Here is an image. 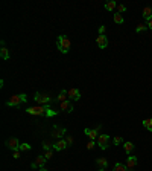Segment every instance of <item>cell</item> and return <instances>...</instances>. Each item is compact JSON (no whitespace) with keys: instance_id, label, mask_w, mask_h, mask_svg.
Returning <instances> with one entry per match:
<instances>
[{"instance_id":"obj_1","label":"cell","mask_w":152,"mask_h":171,"mask_svg":"<svg viewBox=\"0 0 152 171\" xmlns=\"http://www.w3.org/2000/svg\"><path fill=\"white\" fill-rule=\"evenodd\" d=\"M26 113L29 115H34V116H40V118H50V116H55L59 113V110H52L50 106H37V107H28L26 109Z\"/></svg>"},{"instance_id":"obj_2","label":"cell","mask_w":152,"mask_h":171,"mask_svg":"<svg viewBox=\"0 0 152 171\" xmlns=\"http://www.w3.org/2000/svg\"><path fill=\"white\" fill-rule=\"evenodd\" d=\"M56 46H58V49H59L61 54H67V52L70 51V46H71L70 38H68L67 35H59L58 40H56Z\"/></svg>"},{"instance_id":"obj_3","label":"cell","mask_w":152,"mask_h":171,"mask_svg":"<svg viewBox=\"0 0 152 171\" xmlns=\"http://www.w3.org/2000/svg\"><path fill=\"white\" fill-rule=\"evenodd\" d=\"M26 101H28L26 93H20V95H14V96H11L5 104L9 106V107H20L21 103H26Z\"/></svg>"},{"instance_id":"obj_4","label":"cell","mask_w":152,"mask_h":171,"mask_svg":"<svg viewBox=\"0 0 152 171\" xmlns=\"http://www.w3.org/2000/svg\"><path fill=\"white\" fill-rule=\"evenodd\" d=\"M34 101H35L37 104H40V106H47V104L50 103V96L46 95V93H40V92H37L35 96H34Z\"/></svg>"},{"instance_id":"obj_5","label":"cell","mask_w":152,"mask_h":171,"mask_svg":"<svg viewBox=\"0 0 152 171\" xmlns=\"http://www.w3.org/2000/svg\"><path fill=\"white\" fill-rule=\"evenodd\" d=\"M97 145L100 147V150H107L110 147V135L104 133V135H99L97 138Z\"/></svg>"},{"instance_id":"obj_6","label":"cell","mask_w":152,"mask_h":171,"mask_svg":"<svg viewBox=\"0 0 152 171\" xmlns=\"http://www.w3.org/2000/svg\"><path fill=\"white\" fill-rule=\"evenodd\" d=\"M6 147L11 150V151H20V141H18V138H9V139H6Z\"/></svg>"},{"instance_id":"obj_7","label":"cell","mask_w":152,"mask_h":171,"mask_svg":"<svg viewBox=\"0 0 152 171\" xmlns=\"http://www.w3.org/2000/svg\"><path fill=\"white\" fill-rule=\"evenodd\" d=\"M65 133H67V128H65V127H58V125H53L52 131H50V136L55 138V139H62Z\"/></svg>"},{"instance_id":"obj_8","label":"cell","mask_w":152,"mask_h":171,"mask_svg":"<svg viewBox=\"0 0 152 171\" xmlns=\"http://www.w3.org/2000/svg\"><path fill=\"white\" fill-rule=\"evenodd\" d=\"M100 128H102V125H97L96 128H85V130H84V133L90 138V141H94V139H97V138H99L97 131H99Z\"/></svg>"},{"instance_id":"obj_9","label":"cell","mask_w":152,"mask_h":171,"mask_svg":"<svg viewBox=\"0 0 152 171\" xmlns=\"http://www.w3.org/2000/svg\"><path fill=\"white\" fill-rule=\"evenodd\" d=\"M46 162H47V159L44 157V154H43V156H38V157H37V159H35V160H34V162L31 163V168H32V169H37V168H43Z\"/></svg>"},{"instance_id":"obj_10","label":"cell","mask_w":152,"mask_h":171,"mask_svg":"<svg viewBox=\"0 0 152 171\" xmlns=\"http://www.w3.org/2000/svg\"><path fill=\"white\" fill-rule=\"evenodd\" d=\"M68 92V98L71 101H79L81 100V90L79 89H76V87H71L70 90H67Z\"/></svg>"},{"instance_id":"obj_11","label":"cell","mask_w":152,"mask_h":171,"mask_svg":"<svg viewBox=\"0 0 152 171\" xmlns=\"http://www.w3.org/2000/svg\"><path fill=\"white\" fill-rule=\"evenodd\" d=\"M58 110H59V112H67V113H71V112H73V104L67 100V101H64V103H59Z\"/></svg>"},{"instance_id":"obj_12","label":"cell","mask_w":152,"mask_h":171,"mask_svg":"<svg viewBox=\"0 0 152 171\" xmlns=\"http://www.w3.org/2000/svg\"><path fill=\"white\" fill-rule=\"evenodd\" d=\"M96 44L99 46V49H107V46H108V38H107V35H99V37L96 38Z\"/></svg>"},{"instance_id":"obj_13","label":"cell","mask_w":152,"mask_h":171,"mask_svg":"<svg viewBox=\"0 0 152 171\" xmlns=\"http://www.w3.org/2000/svg\"><path fill=\"white\" fill-rule=\"evenodd\" d=\"M67 142H65V139H58L55 144H53V150H56V151H62V150H65L67 148Z\"/></svg>"},{"instance_id":"obj_14","label":"cell","mask_w":152,"mask_h":171,"mask_svg":"<svg viewBox=\"0 0 152 171\" xmlns=\"http://www.w3.org/2000/svg\"><path fill=\"white\" fill-rule=\"evenodd\" d=\"M137 162H138V159H137L135 156L131 154V156H128V159H126V163H125V165L128 166V169H132V168L137 165Z\"/></svg>"},{"instance_id":"obj_15","label":"cell","mask_w":152,"mask_h":171,"mask_svg":"<svg viewBox=\"0 0 152 171\" xmlns=\"http://www.w3.org/2000/svg\"><path fill=\"white\" fill-rule=\"evenodd\" d=\"M143 18L146 20V21H149V20H152V8L150 6H146V8H143Z\"/></svg>"},{"instance_id":"obj_16","label":"cell","mask_w":152,"mask_h":171,"mask_svg":"<svg viewBox=\"0 0 152 171\" xmlns=\"http://www.w3.org/2000/svg\"><path fill=\"white\" fill-rule=\"evenodd\" d=\"M94 162H96V165H97L99 168H105V169H107V166H108V160H107V157H97Z\"/></svg>"},{"instance_id":"obj_17","label":"cell","mask_w":152,"mask_h":171,"mask_svg":"<svg viewBox=\"0 0 152 171\" xmlns=\"http://www.w3.org/2000/svg\"><path fill=\"white\" fill-rule=\"evenodd\" d=\"M123 148H125V153H126V154L131 156V153L134 151L135 147H134V144H132V142H125V144H123Z\"/></svg>"},{"instance_id":"obj_18","label":"cell","mask_w":152,"mask_h":171,"mask_svg":"<svg viewBox=\"0 0 152 171\" xmlns=\"http://www.w3.org/2000/svg\"><path fill=\"white\" fill-rule=\"evenodd\" d=\"M113 171H128V166L125 163H120V162H116L114 166H113Z\"/></svg>"},{"instance_id":"obj_19","label":"cell","mask_w":152,"mask_h":171,"mask_svg":"<svg viewBox=\"0 0 152 171\" xmlns=\"http://www.w3.org/2000/svg\"><path fill=\"white\" fill-rule=\"evenodd\" d=\"M0 57L3 60H9V49L6 46H2V49H0Z\"/></svg>"},{"instance_id":"obj_20","label":"cell","mask_w":152,"mask_h":171,"mask_svg":"<svg viewBox=\"0 0 152 171\" xmlns=\"http://www.w3.org/2000/svg\"><path fill=\"white\" fill-rule=\"evenodd\" d=\"M67 98H68V92L67 90H61L59 95H58V101L59 103H64V101H67Z\"/></svg>"},{"instance_id":"obj_21","label":"cell","mask_w":152,"mask_h":171,"mask_svg":"<svg viewBox=\"0 0 152 171\" xmlns=\"http://www.w3.org/2000/svg\"><path fill=\"white\" fill-rule=\"evenodd\" d=\"M116 8H117V3L114 2V0H110V2L105 3V9H107V11H113V9H116Z\"/></svg>"},{"instance_id":"obj_22","label":"cell","mask_w":152,"mask_h":171,"mask_svg":"<svg viewBox=\"0 0 152 171\" xmlns=\"http://www.w3.org/2000/svg\"><path fill=\"white\" fill-rule=\"evenodd\" d=\"M143 127H144L147 131H152V119H150V118H147V119L143 121Z\"/></svg>"},{"instance_id":"obj_23","label":"cell","mask_w":152,"mask_h":171,"mask_svg":"<svg viewBox=\"0 0 152 171\" xmlns=\"http://www.w3.org/2000/svg\"><path fill=\"white\" fill-rule=\"evenodd\" d=\"M113 20H114L117 24H122V23H123V17H122V14H119V12H114Z\"/></svg>"},{"instance_id":"obj_24","label":"cell","mask_w":152,"mask_h":171,"mask_svg":"<svg viewBox=\"0 0 152 171\" xmlns=\"http://www.w3.org/2000/svg\"><path fill=\"white\" fill-rule=\"evenodd\" d=\"M43 148H44V151L52 150V148H53V144H50L49 141H43Z\"/></svg>"},{"instance_id":"obj_25","label":"cell","mask_w":152,"mask_h":171,"mask_svg":"<svg viewBox=\"0 0 152 171\" xmlns=\"http://www.w3.org/2000/svg\"><path fill=\"white\" fill-rule=\"evenodd\" d=\"M147 29V26L146 24H143V23H138L137 26H135V32H144Z\"/></svg>"},{"instance_id":"obj_26","label":"cell","mask_w":152,"mask_h":171,"mask_svg":"<svg viewBox=\"0 0 152 171\" xmlns=\"http://www.w3.org/2000/svg\"><path fill=\"white\" fill-rule=\"evenodd\" d=\"M113 144H114V145L123 144V138H122V136H114V138H113Z\"/></svg>"},{"instance_id":"obj_27","label":"cell","mask_w":152,"mask_h":171,"mask_svg":"<svg viewBox=\"0 0 152 171\" xmlns=\"http://www.w3.org/2000/svg\"><path fill=\"white\" fill-rule=\"evenodd\" d=\"M29 150H31V145H29V144L24 142V144L20 145V151H29Z\"/></svg>"},{"instance_id":"obj_28","label":"cell","mask_w":152,"mask_h":171,"mask_svg":"<svg viewBox=\"0 0 152 171\" xmlns=\"http://www.w3.org/2000/svg\"><path fill=\"white\" fill-rule=\"evenodd\" d=\"M52 156H53V150H47L46 153H44V157L49 160V159H52Z\"/></svg>"},{"instance_id":"obj_29","label":"cell","mask_w":152,"mask_h":171,"mask_svg":"<svg viewBox=\"0 0 152 171\" xmlns=\"http://www.w3.org/2000/svg\"><path fill=\"white\" fill-rule=\"evenodd\" d=\"M99 35H105V31H107V26L105 24H102V26H99Z\"/></svg>"},{"instance_id":"obj_30","label":"cell","mask_w":152,"mask_h":171,"mask_svg":"<svg viewBox=\"0 0 152 171\" xmlns=\"http://www.w3.org/2000/svg\"><path fill=\"white\" fill-rule=\"evenodd\" d=\"M126 11V6L125 5H117V12L120 14V12H125Z\"/></svg>"},{"instance_id":"obj_31","label":"cell","mask_w":152,"mask_h":171,"mask_svg":"<svg viewBox=\"0 0 152 171\" xmlns=\"http://www.w3.org/2000/svg\"><path fill=\"white\" fill-rule=\"evenodd\" d=\"M64 139H65V142H67V145H68V147H70V145L73 144V141H74V139H73L71 136H65Z\"/></svg>"},{"instance_id":"obj_32","label":"cell","mask_w":152,"mask_h":171,"mask_svg":"<svg viewBox=\"0 0 152 171\" xmlns=\"http://www.w3.org/2000/svg\"><path fill=\"white\" fill-rule=\"evenodd\" d=\"M94 145H96L94 141H90V142L87 144V150H93V148H94Z\"/></svg>"},{"instance_id":"obj_33","label":"cell","mask_w":152,"mask_h":171,"mask_svg":"<svg viewBox=\"0 0 152 171\" xmlns=\"http://www.w3.org/2000/svg\"><path fill=\"white\" fill-rule=\"evenodd\" d=\"M12 156L14 159H20V151H12Z\"/></svg>"},{"instance_id":"obj_34","label":"cell","mask_w":152,"mask_h":171,"mask_svg":"<svg viewBox=\"0 0 152 171\" xmlns=\"http://www.w3.org/2000/svg\"><path fill=\"white\" fill-rule=\"evenodd\" d=\"M147 29H150V31H152V20H149V21H147Z\"/></svg>"},{"instance_id":"obj_35","label":"cell","mask_w":152,"mask_h":171,"mask_svg":"<svg viewBox=\"0 0 152 171\" xmlns=\"http://www.w3.org/2000/svg\"><path fill=\"white\" fill-rule=\"evenodd\" d=\"M40 171H49V169H46V168L43 166V168H40Z\"/></svg>"},{"instance_id":"obj_36","label":"cell","mask_w":152,"mask_h":171,"mask_svg":"<svg viewBox=\"0 0 152 171\" xmlns=\"http://www.w3.org/2000/svg\"><path fill=\"white\" fill-rule=\"evenodd\" d=\"M99 171H105V168H100V169H99Z\"/></svg>"}]
</instances>
